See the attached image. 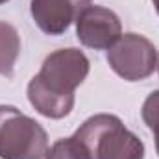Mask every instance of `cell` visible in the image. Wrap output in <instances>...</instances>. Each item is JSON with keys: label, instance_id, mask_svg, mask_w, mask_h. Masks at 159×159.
<instances>
[{"label": "cell", "instance_id": "1", "mask_svg": "<svg viewBox=\"0 0 159 159\" xmlns=\"http://www.w3.org/2000/svg\"><path fill=\"white\" fill-rule=\"evenodd\" d=\"M89 67L87 56L78 48L52 52L28 83L30 104L46 119H65L74 107V91L87 78Z\"/></svg>", "mask_w": 159, "mask_h": 159}, {"label": "cell", "instance_id": "2", "mask_svg": "<svg viewBox=\"0 0 159 159\" xmlns=\"http://www.w3.org/2000/svg\"><path fill=\"white\" fill-rule=\"evenodd\" d=\"M93 159H144L143 141L117 115L100 113L87 119L74 133Z\"/></svg>", "mask_w": 159, "mask_h": 159}, {"label": "cell", "instance_id": "3", "mask_svg": "<svg viewBox=\"0 0 159 159\" xmlns=\"http://www.w3.org/2000/svg\"><path fill=\"white\" fill-rule=\"evenodd\" d=\"M48 135L32 117L13 106H0V159H43Z\"/></svg>", "mask_w": 159, "mask_h": 159}, {"label": "cell", "instance_id": "4", "mask_svg": "<svg viewBox=\"0 0 159 159\" xmlns=\"http://www.w3.org/2000/svg\"><path fill=\"white\" fill-rule=\"evenodd\" d=\"M107 63L111 70L126 81L146 80L157 67L154 44L139 34H124L109 48Z\"/></svg>", "mask_w": 159, "mask_h": 159}, {"label": "cell", "instance_id": "5", "mask_svg": "<svg viewBox=\"0 0 159 159\" xmlns=\"http://www.w3.org/2000/svg\"><path fill=\"white\" fill-rule=\"evenodd\" d=\"M80 43L93 50H107L122 35L119 15L104 6H87L76 20Z\"/></svg>", "mask_w": 159, "mask_h": 159}, {"label": "cell", "instance_id": "6", "mask_svg": "<svg viewBox=\"0 0 159 159\" xmlns=\"http://www.w3.org/2000/svg\"><path fill=\"white\" fill-rule=\"evenodd\" d=\"M87 6H91V0H32L30 11L41 32L61 35L78 20Z\"/></svg>", "mask_w": 159, "mask_h": 159}, {"label": "cell", "instance_id": "7", "mask_svg": "<svg viewBox=\"0 0 159 159\" xmlns=\"http://www.w3.org/2000/svg\"><path fill=\"white\" fill-rule=\"evenodd\" d=\"M20 54V37L13 24L0 20V76L11 78Z\"/></svg>", "mask_w": 159, "mask_h": 159}, {"label": "cell", "instance_id": "8", "mask_svg": "<svg viewBox=\"0 0 159 159\" xmlns=\"http://www.w3.org/2000/svg\"><path fill=\"white\" fill-rule=\"evenodd\" d=\"M44 159H93L83 143L72 137L56 141L44 154Z\"/></svg>", "mask_w": 159, "mask_h": 159}, {"label": "cell", "instance_id": "9", "mask_svg": "<svg viewBox=\"0 0 159 159\" xmlns=\"http://www.w3.org/2000/svg\"><path fill=\"white\" fill-rule=\"evenodd\" d=\"M141 115H143L144 124H146L154 133H159V89L148 94V98H146L144 104H143Z\"/></svg>", "mask_w": 159, "mask_h": 159}, {"label": "cell", "instance_id": "10", "mask_svg": "<svg viewBox=\"0 0 159 159\" xmlns=\"http://www.w3.org/2000/svg\"><path fill=\"white\" fill-rule=\"evenodd\" d=\"M156 135V150H157V156H159V133H154Z\"/></svg>", "mask_w": 159, "mask_h": 159}, {"label": "cell", "instance_id": "11", "mask_svg": "<svg viewBox=\"0 0 159 159\" xmlns=\"http://www.w3.org/2000/svg\"><path fill=\"white\" fill-rule=\"evenodd\" d=\"M154 2V6H156V9H157V13H159V0H152Z\"/></svg>", "mask_w": 159, "mask_h": 159}, {"label": "cell", "instance_id": "12", "mask_svg": "<svg viewBox=\"0 0 159 159\" xmlns=\"http://www.w3.org/2000/svg\"><path fill=\"white\" fill-rule=\"evenodd\" d=\"M156 69H157V72H159V56H157V67Z\"/></svg>", "mask_w": 159, "mask_h": 159}, {"label": "cell", "instance_id": "13", "mask_svg": "<svg viewBox=\"0 0 159 159\" xmlns=\"http://www.w3.org/2000/svg\"><path fill=\"white\" fill-rule=\"evenodd\" d=\"M6 2H9V0H0V4H6Z\"/></svg>", "mask_w": 159, "mask_h": 159}]
</instances>
